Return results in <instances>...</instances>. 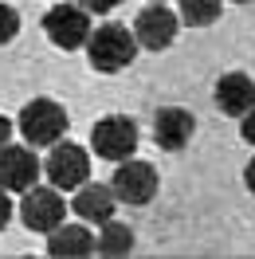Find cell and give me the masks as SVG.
Instances as JSON below:
<instances>
[{
    "instance_id": "20",
    "label": "cell",
    "mask_w": 255,
    "mask_h": 259,
    "mask_svg": "<svg viewBox=\"0 0 255 259\" xmlns=\"http://www.w3.org/2000/svg\"><path fill=\"white\" fill-rule=\"evenodd\" d=\"M243 185H247V193L255 196V157L247 161V169H243Z\"/></svg>"
},
{
    "instance_id": "18",
    "label": "cell",
    "mask_w": 255,
    "mask_h": 259,
    "mask_svg": "<svg viewBox=\"0 0 255 259\" xmlns=\"http://www.w3.org/2000/svg\"><path fill=\"white\" fill-rule=\"evenodd\" d=\"M239 134H243V142H247V146H255V106L239 118Z\"/></svg>"
},
{
    "instance_id": "5",
    "label": "cell",
    "mask_w": 255,
    "mask_h": 259,
    "mask_svg": "<svg viewBox=\"0 0 255 259\" xmlns=\"http://www.w3.org/2000/svg\"><path fill=\"white\" fill-rule=\"evenodd\" d=\"M24 200H20V220H24V228H32V232H51V228L63 224V216L71 208H67L63 193L55 189V185H48V189H39V185H32L28 193H20Z\"/></svg>"
},
{
    "instance_id": "10",
    "label": "cell",
    "mask_w": 255,
    "mask_h": 259,
    "mask_svg": "<svg viewBox=\"0 0 255 259\" xmlns=\"http://www.w3.org/2000/svg\"><path fill=\"white\" fill-rule=\"evenodd\" d=\"M192 134H196V118H192L189 110H181V106H165V110H157V118H153V138H157V146L169 149V153L185 149L192 142Z\"/></svg>"
},
{
    "instance_id": "2",
    "label": "cell",
    "mask_w": 255,
    "mask_h": 259,
    "mask_svg": "<svg viewBox=\"0 0 255 259\" xmlns=\"http://www.w3.org/2000/svg\"><path fill=\"white\" fill-rule=\"evenodd\" d=\"M67 126H71L67 110L59 102H51V98H32L20 110V134H24L28 146H55L67 134Z\"/></svg>"
},
{
    "instance_id": "1",
    "label": "cell",
    "mask_w": 255,
    "mask_h": 259,
    "mask_svg": "<svg viewBox=\"0 0 255 259\" xmlns=\"http://www.w3.org/2000/svg\"><path fill=\"white\" fill-rule=\"evenodd\" d=\"M82 48H87V59H91L95 71L114 75V71H122V67L134 63V55H138V39H134V32L122 28V24H102L98 32L87 35Z\"/></svg>"
},
{
    "instance_id": "3",
    "label": "cell",
    "mask_w": 255,
    "mask_h": 259,
    "mask_svg": "<svg viewBox=\"0 0 255 259\" xmlns=\"http://www.w3.org/2000/svg\"><path fill=\"white\" fill-rule=\"evenodd\" d=\"M44 177L59 189V193H75L82 181L91 177V157H87V149L75 146V142H55L48 153V161H44Z\"/></svg>"
},
{
    "instance_id": "11",
    "label": "cell",
    "mask_w": 255,
    "mask_h": 259,
    "mask_svg": "<svg viewBox=\"0 0 255 259\" xmlns=\"http://www.w3.org/2000/svg\"><path fill=\"white\" fill-rule=\"evenodd\" d=\"M216 106L224 114H232V118H243L255 106V79L243 75V71H228L216 82Z\"/></svg>"
},
{
    "instance_id": "22",
    "label": "cell",
    "mask_w": 255,
    "mask_h": 259,
    "mask_svg": "<svg viewBox=\"0 0 255 259\" xmlns=\"http://www.w3.org/2000/svg\"><path fill=\"white\" fill-rule=\"evenodd\" d=\"M149 4H165V0H149Z\"/></svg>"
},
{
    "instance_id": "21",
    "label": "cell",
    "mask_w": 255,
    "mask_h": 259,
    "mask_svg": "<svg viewBox=\"0 0 255 259\" xmlns=\"http://www.w3.org/2000/svg\"><path fill=\"white\" fill-rule=\"evenodd\" d=\"M8 138H12V122L0 114V146H8Z\"/></svg>"
},
{
    "instance_id": "15",
    "label": "cell",
    "mask_w": 255,
    "mask_h": 259,
    "mask_svg": "<svg viewBox=\"0 0 255 259\" xmlns=\"http://www.w3.org/2000/svg\"><path fill=\"white\" fill-rule=\"evenodd\" d=\"M224 12V0H181V20L189 28H208Z\"/></svg>"
},
{
    "instance_id": "23",
    "label": "cell",
    "mask_w": 255,
    "mask_h": 259,
    "mask_svg": "<svg viewBox=\"0 0 255 259\" xmlns=\"http://www.w3.org/2000/svg\"><path fill=\"white\" fill-rule=\"evenodd\" d=\"M236 4H247V0H236Z\"/></svg>"
},
{
    "instance_id": "8",
    "label": "cell",
    "mask_w": 255,
    "mask_h": 259,
    "mask_svg": "<svg viewBox=\"0 0 255 259\" xmlns=\"http://www.w3.org/2000/svg\"><path fill=\"white\" fill-rule=\"evenodd\" d=\"M44 173V161L32 146H0V189L4 193H28Z\"/></svg>"
},
{
    "instance_id": "12",
    "label": "cell",
    "mask_w": 255,
    "mask_h": 259,
    "mask_svg": "<svg viewBox=\"0 0 255 259\" xmlns=\"http://www.w3.org/2000/svg\"><path fill=\"white\" fill-rule=\"evenodd\" d=\"M114 193H110V185H87L82 181L79 189H75V200L67 204V208L75 212L79 220H87V224H106L114 216Z\"/></svg>"
},
{
    "instance_id": "4",
    "label": "cell",
    "mask_w": 255,
    "mask_h": 259,
    "mask_svg": "<svg viewBox=\"0 0 255 259\" xmlns=\"http://www.w3.org/2000/svg\"><path fill=\"white\" fill-rule=\"evenodd\" d=\"M110 193L122 204H149L157 196V169L149 161H138V157L118 161V169L110 177Z\"/></svg>"
},
{
    "instance_id": "7",
    "label": "cell",
    "mask_w": 255,
    "mask_h": 259,
    "mask_svg": "<svg viewBox=\"0 0 255 259\" xmlns=\"http://www.w3.org/2000/svg\"><path fill=\"white\" fill-rule=\"evenodd\" d=\"M91 146H95V153L102 161H126V157H134V149H138V122H130L122 114L102 118L91 130Z\"/></svg>"
},
{
    "instance_id": "19",
    "label": "cell",
    "mask_w": 255,
    "mask_h": 259,
    "mask_svg": "<svg viewBox=\"0 0 255 259\" xmlns=\"http://www.w3.org/2000/svg\"><path fill=\"white\" fill-rule=\"evenodd\" d=\"M12 208H16V204H12V196L0 189V232H4V228H8V220H12Z\"/></svg>"
},
{
    "instance_id": "16",
    "label": "cell",
    "mask_w": 255,
    "mask_h": 259,
    "mask_svg": "<svg viewBox=\"0 0 255 259\" xmlns=\"http://www.w3.org/2000/svg\"><path fill=\"white\" fill-rule=\"evenodd\" d=\"M16 35H20V12L12 8V4H4V0H0V48H4V44H12Z\"/></svg>"
},
{
    "instance_id": "6",
    "label": "cell",
    "mask_w": 255,
    "mask_h": 259,
    "mask_svg": "<svg viewBox=\"0 0 255 259\" xmlns=\"http://www.w3.org/2000/svg\"><path fill=\"white\" fill-rule=\"evenodd\" d=\"M44 32H48V39L55 48L79 51L87 44V35H91V12L79 8V4H55L44 16Z\"/></svg>"
},
{
    "instance_id": "9",
    "label": "cell",
    "mask_w": 255,
    "mask_h": 259,
    "mask_svg": "<svg viewBox=\"0 0 255 259\" xmlns=\"http://www.w3.org/2000/svg\"><path fill=\"white\" fill-rule=\"evenodd\" d=\"M177 24H181V20H177L165 4H149V8H142L138 20H134V39H138V48H145V51H165L177 39Z\"/></svg>"
},
{
    "instance_id": "13",
    "label": "cell",
    "mask_w": 255,
    "mask_h": 259,
    "mask_svg": "<svg viewBox=\"0 0 255 259\" xmlns=\"http://www.w3.org/2000/svg\"><path fill=\"white\" fill-rule=\"evenodd\" d=\"M48 255L55 259H82L95 251V236H91V228L87 224H59L48 232Z\"/></svg>"
},
{
    "instance_id": "17",
    "label": "cell",
    "mask_w": 255,
    "mask_h": 259,
    "mask_svg": "<svg viewBox=\"0 0 255 259\" xmlns=\"http://www.w3.org/2000/svg\"><path fill=\"white\" fill-rule=\"evenodd\" d=\"M122 0H79V8H87V12H95V16H106V12H114Z\"/></svg>"
},
{
    "instance_id": "14",
    "label": "cell",
    "mask_w": 255,
    "mask_h": 259,
    "mask_svg": "<svg viewBox=\"0 0 255 259\" xmlns=\"http://www.w3.org/2000/svg\"><path fill=\"white\" fill-rule=\"evenodd\" d=\"M95 251H98V255H110V259L130 255V251H134V228L118 224V220L110 216V220L102 224V236L95 240Z\"/></svg>"
}]
</instances>
